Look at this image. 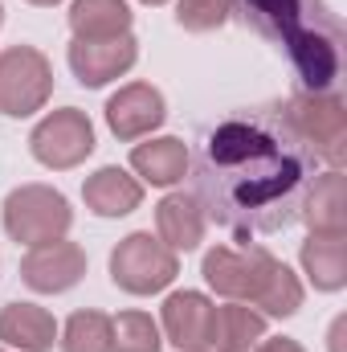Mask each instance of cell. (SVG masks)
I'll list each match as a JSON object with an SVG mask.
<instances>
[{
	"label": "cell",
	"instance_id": "4316f807",
	"mask_svg": "<svg viewBox=\"0 0 347 352\" xmlns=\"http://www.w3.org/2000/svg\"><path fill=\"white\" fill-rule=\"evenodd\" d=\"M25 4H33V8H53V4H62V0H25Z\"/></svg>",
	"mask_w": 347,
	"mask_h": 352
},
{
	"label": "cell",
	"instance_id": "83f0119b",
	"mask_svg": "<svg viewBox=\"0 0 347 352\" xmlns=\"http://www.w3.org/2000/svg\"><path fill=\"white\" fill-rule=\"evenodd\" d=\"M143 4H152V8H156V4H168V0H143Z\"/></svg>",
	"mask_w": 347,
	"mask_h": 352
},
{
	"label": "cell",
	"instance_id": "f1b7e54d",
	"mask_svg": "<svg viewBox=\"0 0 347 352\" xmlns=\"http://www.w3.org/2000/svg\"><path fill=\"white\" fill-rule=\"evenodd\" d=\"M0 25H4V4H0Z\"/></svg>",
	"mask_w": 347,
	"mask_h": 352
},
{
	"label": "cell",
	"instance_id": "52a82bcc",
	"mask_svg": "<svg viewBox=\"0 0 347 352\" xmlns=\"http://www.w3.org/2000/svg\"><path fill=\"white\" fill-rule=\"evenodd\" d=\"M29 152L37 164L53 168V173H70L78 168L82 160L94 156V123H90L86 111L78 107H62V111H49L33 135H29Z\"/></svg>",
	"mask_w": 347,
	"mask_h": 352
},
{
	"label": "cell",
	"instance_id": "f546056e",
	"mask_svg": "<svg viewBox=\"0 0 347 352\" xmlns=\"http://www.w3.org/2000/svg\"><path fill=\"white\" fill-rule=\"evenodd\" d=\"M192 352H208V349H192Z\"/></svg>",
	"mask_w": 347,
	"mask_h": 352
},
{
	"label": "cell",
	"instance_id": "e0dca14e",
	"mask_svg": "<svg viewBox=\"0 0 347 352\" xmlns=\"http://www.w3.org/2000/svg\"><path fill=\"white\" fill-rule=\"evenodd\" d=\"M58 320L37 303H8L0 307V340L16 352H53Z\"/></svg>",
	"mask_w": 347,
	"mask_h": 352
},
{
	"label": "cell",
	"instance_id": "7a4b0ae2",
	"mask_svg": "<svg viewBox=\"0 0 347 352\" xmlns=\"http://www.w3.org/2000/svg\"><path fill=\"white\" fill-rule=\"evenodd\" d=\"M246 25L286 50L307 90H331L344 70V25L327 0H241Z\"/></svg>",
	"mask_w": 347,
	"mask_h": 352
},
{
	"label": "cell",
	"instance_id": "44dd1931",
	"mask_svg": "<svg viewBox=\"0 0 347 352\" xmlns=\"http://www.w3.org/2000/svg\"><path fill=\"white\" fill-rule=\"evenodd\" d=\"M70 29L78 41H102V37L131 33V8L127 0H74Z\"/></svg>",
	"mask_w": 347,
	"mask_h": 352
},
{
	"label": "cell",
	"instance_id": "5b68a950",
	"mask_svg": "<svg viewBox=\"0 0 347 352\" xmlns=\"http://www.w3.org/2000/svg\"><path fill=\"white\" fill-rule=\"evenodd\" d=\"M180 274V254L168 250L152 230L127 234L110 250V283L127 295H160Z\"/></svg>",
	"mask_w": 347,
	"mask_h": 352
},
{
	"label": "cell",
	"instance_id": "5bb4252c",
	"mask_svg": "<svg viewBox=\"0 0 347 352\" xmlns=\"http://www.w3.org/2000/svg\"><path fill=\"white\" fill-rule=\"evenodd\" d=\"M82 201L94 217H127L143 205V184L119 164H106L82 180Z\"/></svg>",
	"mask_w": 347,
	"mask_h": 352
},
{
	"label": "cell",
	"instance_id": "d6986e66",
	"mask_svg": "<svg viewBox=\"0 0 347 352\" xmlns=\"http://www.w3.org/2000/svg\"><path fill=\"white\" fill-rule=\"evenodd\" d=\"M265 336V316L250 303H221L213 307L208 352H254Z\"/></svg>",
	"mask_w": 347,
	"mask_h": 352
},
{
	"label": "cell",
	"instance_id": "484cf974",
	"mask_svg": "<svg viewBox=\"0 0 347 352\" xmlns=\"http://www.w3.org/2000/svg\"><path fill=\"white\" fill-rule=\"evenodd\" d=\"M344 332H347V316H339V320L331 324V336H327V340H331V352H344Z\"/></svg>",
	"mask_w": 347,
	"mask_h": 352
},
{
	"label": "cell",
	"instance_id": "ba28073f",
	"mask_svg": "<svg viewBox=\"0 0 347 352\" xmlns=\"http://www.w3.org/2000/svg\"><path fill=\"white\" fill-rule=\"evenodd\" d=\"M274 254L265 246H250V250H237V246H213L204 254V283L208 291H217L225 303H254L258 295V283L265 274V263Z\"/></svg>",
	"mask_w": 347,
	"mask_h": 352
},
{
	"label": "cell",
	"instance_id": "9c48e42d",
	"mask_svg": "<svg viewBox=\"0 0 347 352\" xmlns=\"http://www.w3.org/2000/svg\"><path fill=\"white\" fill-rule=\"evenodd\" d=\"M164 119H168L164 90L152 87V82H127V87H119L106 98V127L123 144L147 140L152 131L164 127Z\"/></svg>",
	"mask_w": 347,
	"mask_h": 352
},
{
	"label": "cell",
	"instance_id": "603a6c76",
	"mask_svg": "<svg viewBox=\"0 0 347 352\" xmlns=\"http://www.w3.org/2000/svg\"><path fill=\"white\" fill-rule=\"evenodd\" d=\"M62 352H110V316L82 307L66 320V328L58 332Z\"/></svg>",
	"mask_w": 347,
	"mask_h": 352
},
{
	"label": "cell",
	"instance_id": "cb8c5ba5",
	"mask_svg": "<svg viewBox=\"0 0 347 352\" xmlns=\"http://www.w3.org/2000/svg\"><path fill=\"white\" fill-rule=\"evenodd\" d=\"M233 16V0H176V25L184 33H213Z\"/></svg>",
	"mask_w": 347,
	"mask_h": 352
},
{
	"label": "cell",
	"instance_id": "30bf717a",
	"mask_svg": "<svg viewBox=\"0 0 347 352\" xmlns=\"http://www.w3.org/2000/svg\"><path fill=\"white\" fill-rule=\"evenodd\" d=\"M21 278L37 295H66L86 278V250L66 238L29 246V254L21 258Z\"/></svg>",
	"mask_w": 347,
	"mask_h": 352
},
{
	"label": "cell",
	"instance_id": "4dcf8cb0",
	"mask_svg": "<svg viewBox=\"0 0 347 352\" xmlns=\"http://www.w3.org/2000/svg\"><path fill=\"white\" fill-rule=\"evenodd\" d=\"M0 352H8V349H0Z\"/></svg>",
	"mask_w": 347,
	"mask_h": 352
},
{
	"label": "cell",
	"instance_id": "8fae6325",
	"mask_svg": "<svg viewBox=\"0 0 347 352\" xmlns=\"http://www.w3.org/2000/svg\"><path fill=\"white\" fill-rule=\"evenodd\" d=\"M66 62L82 87H106L139 62V41H135V33H119V37H102V41H78L74 37L66 50Z\"/></svg>",
	"mask_w": 347,
	"mask_h": 352
},
{
	"label": "cell",
	"instance_id": "6da1fadb",
	"mask_svg": "<svg viewBox=\"0 0 347 352\" xmlns=\"http://www.w3.org/2000/svg\"><path fill=\"white\" fill-rule=\"evenodd\" d=\"M315 156L274 119H225L204 135L196 160V201L233 238L278 234L298 217Z\"/></svg>",
	"mask_w": 347,
	"mask_h": 352
},
{
	"label": "cell",
	"instance_id": "277c9868",
	"mask_svg": "<svg viewBox=\"0 0 347 352\" xmlns=\"http://www.w3.org/2000/svg\"><path fill=\"white\" fill-rule=\"evenodd\" d=\"M4 230L16 246H45L70 234L74 226V209L66 201V192L49 188V184H21L4 197Z\"/></svg>",
	"mask_w": 347,
	"mask_h": 352
},
{
	"label": "cell",
	"instance_id": "9a60e30c",
	"mask_svg": "<svg viewBox=\"0 0 347 352\" xmlns=\"http://www.w3.org/2000/svg\"><path fill=\"white\" fill-rule=\"evenodd\" d=\"M204 230H208V217L192 192H168L156 205V238L176 254L196 250L204 242Z\"/></svg>",
	"mask_w": 347,
	"mask_h": 352
},
{
	"label": "cell",
	"instance_id": "4fadbf2b",
	"mask_svg": "<svg viewBox=\"0 0 347 352\" xmlns=\"http://www.w3.org/2000/svg\"><path fill=\"white\" fill-rule=\"evenodd\" d=\"M192 168V152L184 140L176 135H147V144L131 148V173L139 176V184H156V188H176Z\"/></svg>",
	"mask_w": 347,
	"mask_h": 352
},
{
	"label": "cell",
	"instance_id": "2e32d148",
	"mask_svg": "<svg viewBox=\"0 0 347 352\" xmlns=\"http://www.w3.org/2000/svg\"><path fill=\"white\" fill-rule=\"evenodd\" d=\"M298 217L307 221L311 234H347V192H344V168L319 173L298 205Z\"/></svg>",
	"mask_w": 347,
	"mask_h": 352
},
{
	"label": "cell",
	"instance_id": "7402d4cb",
	"mask_svg": "<svg viewBox=\"0 0 347 352\" xmlns=\"http://www.w3.org/2000/svg\"><path fill=\"white\" fill-rule=\"evenodd\" d=\"M110 352H164V332L147 311L110 316Z\"/></svg>",
	"mask_w": 347,
	"mask_h": 352
},
{
	"label": "cell",
	"instance_id": "d4e9b609",
	"mask_svg": "<svg viewBox=\"0 0 347 352\" xmlns=\"http://www.w3.org/2000/svg\"><path fill=\"white\" fill-rule=\"evenodd\" d=\"M254 352H307L298 340H290V336H261V344Z\"/></svg>",
	"mask_w": 347,
	"mask_h": 352
},
{
	"label": "cell",
	"instance_id": "8992f818",
	"mask_svg": "<svg viewBox=\"0 0 347 352\" xmlns=\"http://www.w3.org/2000/svg\"><path fill=\"white\" fill-rule=\"evenodd\" d=\"M49 94H53V62L37 45L0 50V115L29 119L45 111Z\"/></svg>",
	"mask_w": 347,
	"mask_h": 352
},
{
	"label": "cell",
	"instance_id": "ffe728a7",
	"mask_svg": "<svg viewBox=\"0 0 347 352\" xmlns=\"http://www.w3.org/2000/svg\"><path fill=\"white\" fill-rule=\"evenodd\" d=\"M302 283H298V274L290 270L286 263H278V258H270L265 263V274H261L258 283V295H254V311H261L265 320H290L298 307H302Z\"/></svg>",
	"mask_w": 347,
	"mask_h": 352
},
{
	"label": "cell",
	"instance_id": "ac0fdd59",
	"mask_svg": "<svg viewBox=\"0 0 347 352\" xmlns=\"http://www.w3.org/2000/svg\"><path fill=\"white\" fill-rule=\"evenodd\" d=\"M302 274L315 291H344L347 287V234H311L298 250Z\"/></svg>",
	"mask_w": 347,
	"mask_h": 352
},
{
	"label": "cell",
	"instance_id": "7c38bea8",
	"mask_svg": "<svg viewBox=\"0 0 347 352\" xmlns=\"http://www.w3.org/2000/svg\"><path fill=\"white\" fill-rule=\"evenodd\" d=\"M213 299L200 291H172L160 311V332L180 352L208 349V324H213Z\"/></svg>",
	"mask_w": 347,
	"mask_h": 352
},
{
	"label": "cell",
	"instance_id": "3957f363",
	"mask_svg": "<svg viewBox=\"0 0 347 352\" xmlns=\"http://www.w3.org/2000/svg\"><path fill=\"white\" fill-rule=\"evenodd\" d=\"M286 131L327 168H344L347 160V102L335 90H298L278 111Z\"/></svg>",
	"mask_w": 347,
	"mask_h": 352
}]
</instances>
